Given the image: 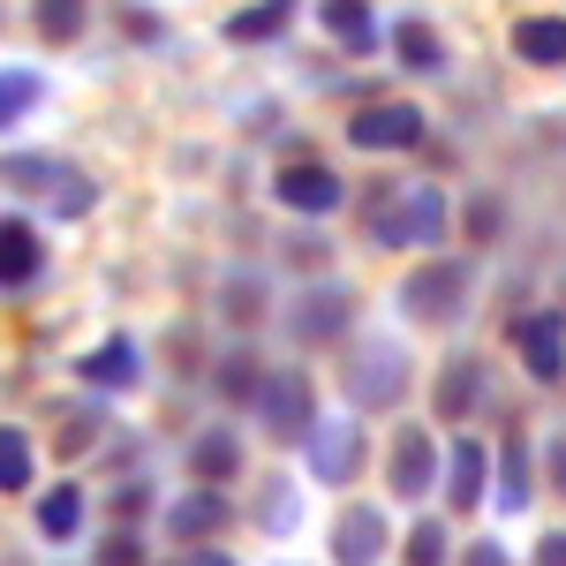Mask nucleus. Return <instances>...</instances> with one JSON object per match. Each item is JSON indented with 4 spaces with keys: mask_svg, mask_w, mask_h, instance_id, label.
<instances>
[{
    "mask_svg": "<svg viewBox=\"0 0 566 566\" xmlns=\"http://www.w3.org/2000/svg\"><path fill=\"white\" fill-rule=\"evenodd\" d=\"M363 227H370L378 250H438L453 212H446V189L438 181H378L363 197Z\"/></svg>",
    "mask_w": 566,
    "mask_h": 566,
    "instance_id": "f257e3e1",
    "label": "nucleus"
},
{
    "mask_svg": "<svg viewBox=\"0 0 566 566\" xmlns=\"http://www.w3.org/2000/svg\"><path fill=\"white\" fill-rule=\"evenodd\" d=\"M408 378H416V363L400 340L386 333H363L348 348V370H340V386H348V416H392L400 400H408Z\"/></svg>",
    "mask_w": 566,
    "mask_h": 566,
    "instance_id": "f03ea898",
    "label": "nucleus"
},
{
    "mask_svg": "<svg viewBox=\"0 0 566 566\" xmlns=\"http://www.w3.org/2000/svg\"><path fill=\"white\" fill-rule=\"evenodd\" d=\"M0 189L53 205V219H84L98 205V181L84 167H69V159H53V151H8L0 159Z\"/></svg>",
    "mask_w": 566,
    "mask_h": 566,
    "instance_id": "7ed1b4c3",
    "label": "nucleus"
},
{
    "mask_svg": "<svg viewBox=\"0 0 566 566\" xmlns=\"http://www.w3.org/2000/svg\"><path fill=\"white\" fill-rule=\"evenodd\" d=\"M469 295H476V264L469 258H423L408 280H400V317L446 333V325L469 317Z\"/></svg>",
    "mask_w": 566,
    "mask_h": 566,
    "instance_id": "20e7f679",
    "label": "nucleus"
},
{
    "mask_svg": "<svg viewBox=\"0 0 566 566\" xmlns=\"http://www.w3.org/2000/svg\"><path fill=\"white\" fill-rule=\"evenodd\" d=\"M355 287L348 280H310V287H295V303H287V340L295 348H340L355 333Z\"/></svg>",
    "mask_w": 566,
    "mask_h": 566,
    "instance_id": "39448f33",
    "label": "nucleus"
},
{
    "mask_svg": "<svg viewBox=\"0 0 566 566\" xmlns=\"http://www.w3.org/2000/svg\"><path fill=\"white\" fill-rule=\"evenodd\" d=\"M258 423L264 438H280V446H295V438H310V423H317V386H310V370H264V386H258Z\"/></svg>",
    "mask_w": 566,
    "mask_h": 566,
    "instance_id": "423d86ee",
    "label": "nucleus"
},
{
    "mask_svg": "<svg viewBox=\"0 0 566 566\" xmlns=\"http://www.w3.org/2000/svg\"><path fill=\"white\" fill-rule=\"evenodd\" d=\"M303 453H310V476L317 483H355L363 461H370V431H363V416H317Z\"/></svg>",
    "mask_w": 566,
    "mask_h": 566,
    "instance_id": "0eeeda50",
    "label": "nucleus"
},
{
    "mask_svg": "<svg viewBox=\"0 0 566 566\" xmlns=\"http://www.w3.org/2000/svg\"><path fill=\"white\" fill-rule=\"evenodd\" d=\"M423 136H431V122H423L416 98H370V106L348 114V144L355 151H416Z\"/></svg>",
    "mask_w": 566,
    "mask_h": 566,
    "instance_id": "6e6552de",
    "label": "nucleus"
},
{
    "mask_svg": "<svg viewBox=\"0 0 566 566\" xmlns=\"http://www.w3.org/2000/svg\"><path fill=\"white\" fill-rule=\"evenodd\" d=\"M272 197H280L295 219H325V212H340V205H348V181L333 175L325 159H287V167L272 175Z\"/></svg>",
    "mask_w": 566,
    "mask_h": 566,
    "instance_id": "1a4fd4ad",
    "label": "nucleus"
},
{
    "mask_svg": "<svg viewBox=\"0 0 566 566\" xmlns=\"http://www.w3.org/2000/svg\"><path fill=\"white\" fill-rule=\"evenodd\" d=\"M491 400V370H483V355H446L431 378V416L438 423H476V408Z\"/></svg>",
    "mask_w": 566,
    "mask_h": 566,
    "instance_id": "9d476101",
    "label": "nucleus"
},
{
    "mask_svg": "<svg viewBox=\"0 0 566 566\" xmlns=\"http://www.w3.org/2000/svg\"><path fill=\"white\" fill-rule=\"evenodd\" d=\"M514 355L536 386H559L566 378V310H528L514 317Z\"/></svg>",
    "mask_w": 566,
    "mask_h": 566,
    "instance_id": "9b49d317",
    "label": "nucleus"
},
{
    "mask_svg": "<svg viewBox=\"0 0 566 566\" xmlns=\"http://www.w3.org/2000/svg\"><path fill=\"white\" fill-rule=\"evenodd\" d=\"M386 483H392V499H423V491H438V438L423 431V423H400L386 446Z\"/></svg>",
    "mask_w": 566,
    "mask_h": 566,
    "instance_id": "f8f14e48",
    "label": "nucleus"
},
{
    "mask_svg": "<svg viewBox=\"0 0 566 566\" xmlns=\"http://www.w3.org/2000/svg\"><path fill=\"white\" fill-rule=\"evenodd\" d=\"M438 469H446V506H453V514H476L483 491H491V446H483L476 431L453 438V446L438 453Z\"/></svg>",
    "mask_w": 566,
    "mask_h": 566,
    "instance_id": "ddd939ff",
    "label": "nucleus"
},
{
    "mask_svg": "<svg viewBox=\"0 0 566 566\" xmlns=\"http://www.w3.org/2000/svg\"><path fill=\"white\" fill-rule=\"evenodd\" d=\"M227 522H234V499H227V491H181V499H167V536H175V552L212 544Z\"/></svg>",
    "mask_w": 566,
    "mask_h": 566,
    "instance_id": "4468645a",
    "label": "nucleus"
},
{
    "mask_svg": "<svg viewBox=\"0 0 566 566\" xmlns=\"http://www.w3.org/2000/svg\"><path fill=\"white\" fill-rule=\"evenodd\" d=\"M45 272V242L31 219H0V295H23V287H39Z\"/></svg>",
    "mask_w": 566,
    "mask_h": 566,
    "instance_id": "2eb2a0df",
    "label": "nucleus"
},
{
    "mask_svg": "<svg viewBox=\"0 0 566 566\" xmlns=\"http://www.w3.org/2000/svg\"><path fill=\"white\" fill-rule=\"evenodd\" d=\"M189 476H197V491H219V483L242 476V438H234V423H212V431L189 438Z\"/></svg>",
    "mask_w": 566,
    "mask_h": 566,
    "instance_id": "dca6fc26",
    "label": "nucleus"
},
{
    "mask_svg": "<svg viewBox=\"0 0 566 566\" xmlns=\"http://www.w3.org/2000/svg\"><path fill=\"white\" fill-rule=\"evenodd\" d=\"M317 23H325V39L340 45V53H378L386 45V31H378V8L370 0H317Z\"/></svg>",
    "mask_w": 566,
    "mask_h": 566,
    "instance_id": "f3484780",
    "label": "nucleus"
},
{
    "mask_svg": "<svg viewBox=\"0 0 566 566\" xmlns=\"http://www.w3.org/2000/svg\"><path fill=\"white\" fill-rule=\"evenodd\" d=\"M386 559V514L378 506H348L333 522V566H378Z\"/></svg>",
    "mask_w": 566,
    "mask_h": 566,
    "instance_id": "a211bd4d",
    "label": "nucleus"
},
{
    "mask_svg": "<svg viewBox=\"0 0 566 566\" xmlns=\"http://www.w3.org/2000/svg\"><path fill=\"white\" fill-rule=\"evenodd\" d=\"M76 378H84L91 392H129L136 378H144V355H136L129 333H114V340H98V348L76 363Z\"/></svg>",
    "mask_w": 566,
    "mask_h": 566,
    "instance_id": "6ab92c4d",
    "label": "nucleus"
},
{
    "mask_svg": "<svg viewBox=\"0 0 566 566\" xmlns=\"http://www.w3.org/2000/svg\"><path fill=\"white\" fill-rule=\"evenodd\" d=\"M386 39H392V61H400L408 76H438V69H446V39H438L431 15H400Z\"/></svg>",
    "mask_w": 566,
    "mask_h": 566,
    "instance_id": "aec40b11",
    "label": "nucleus"
},
{
    "mask_svg": "<svg viewBox=\"0 0 566 566\" xmlns=\"http://www.w3.org/2000/svg\"><path fill=\"white\" fill-rule=\"evenodd\" d=\"M506 45L522 69H566V15H522Z\"/></svg>",
    "mask_w": 566,
    "mask_h": 566,
    "instance_id": "412c9836",
    "label": "nucleus"
},
{
    "mask_svg": "<svg viewBox=\"0 0 566 566\" xmlns=\"http://www.w3.org/2000/svg\"><path fill=\"white\" fill-rule=\"evenodd\" d=\"M295 8H303V0H250V8L227 15V39L234 45H272L287 23H295Z\"/></svg>",
    "mask_w": 566,
    "mask_h": 566,
    "instance_id": "4be33fe9",
    "label": "nucleus"
},
{
    "mask_svg": "<svg viewBox=\"0 0 566 566\" xmlns=\"http://www.w3.org/2000/svg\"><path fill=\"white\" fill-rule=\"evenodd\" d=\"M264 386V363L250 348H234V355H219V370H212V392L227 400V408H250Z\"/></svg>",
    "mask_w": 566,
    "mask_h": 566,
    "instance_id": "5701e85b",
    "label": "nucleus"
},
{
    "mask_svg": "<svg viewBox=\"0 0 566 566\" xmlns=\"http://www.w3.org/2000/svg\"><path fill=\"white\" fill-rule=\"evenodd\" d=\"M76 528H84V491H76V483H53L39 499V536L45 544H69Z\"/></svg>",
    "mask_w": 566,
    "mask_h": 566,
    "instance_id": "b1692460",
    "label": "nucleus"
},
{
    "mask_svg": "<svg viewBox=\"0 0 566 566\" xmlns=\"http://www.w3.org/2000/svg\"><path fill=\"white\" fill-rule=\"evenodd\" d=\"M31 23L45 45H76L91 23V0H31Z\"/></svg>",
    "mask_w": 566,
    "mask_h": 566,
    "instance_id": "393cba45",
    "label": "nucleus"
},
{
    "mask_svg": "<svg viewBox=\"0 0 566 566\" xmlns=\"http://www.w3.org/2000/svg\"><path fill=\"white\" fill-rule=\"evenodd\" d=\"M39 483V453L23 423H0V491H31Z\"/></svg>",
    "mask_w": 566,
    "mask_h": 566,
    "instance_id": "a878e982",
    "label": "nucleus"
},
{
    "mask_svg": "<svg viewBox=\"0 0 566 566\" xmlns=\"http://www.w3.org/2000/svg\"><path fill=\"white\" fill-rule=\"evenodd\" d=\"M39 98H45V76H39V69H0V129H15Z\"/></svg>",
    "mask_w": 566,
    "mask_h": 566,
    "instance_id": "bb28decb",
    "label": "nucleus"
},
{
    "mask_svg": "<svg viewBox=\"0 0 566 566\" xmlns=\"http://www.w3.org/2000/svg\"><path fill=\"white\" fill-rule=\"evenodd\" d=\"M528 491H536V476H528V446L514 438V446H499V506H506V514H522Z\"/></svg>",
    "mask_w": 566,
    "mask_h": 566,
    "instance_id": "cd10ccee",
    "label": "nucleus"
},
{
    "mask_svg": "<svg viewBox=\"0 0 566 566\" xmlns=\"http://www.w3.org/2000/svg\"><path fill=\"white\" fill-rule=\"evenodd\" d=\"M446 552H453L446 544V522L438 514H416V528L400 536V566H446Z\"/></svg>",
    "mask_w": 566,
    "mask_h": 566,
    "instance_id": "c85d7f7f",
    "label": "nucleus"
},
{
    "mask_svg": "<svg viewBox=\"0 0 566 566\" xmlns=\"http://www.w3.org/2000/svg\"><path fill=\"white\" fill-rule=\"evenodd\" d=\"M219 310H227L234 325H258V317H264V280H258V272H234V280L219 287Z\"/></svg>",
    "mask_w": 566,
    "mask_h": 566,
    "instance_id": "c756f323",
    "label": "nucleus"
},
{
    "mask_svg": "<svg viewBox=\"0 0 566 566\" xmlns=\"http://www.w3.org/2000/svg\"><path fill=\"white\" fill-rule=\"evenodd\" d=\"M258 522L272 528V536H287V528L303 522V499H295V483H264V506H258Z\"/></svg>",
    "mask_w": 566,
    "mask_h": 566,
    "instance_id": "7c9ffc66",
    "label": "nucleus"
},
{
    "mask_svg": "<svg viewBox=\"0 0 566 566\" xmlns=\"http://www.w3.org/2000/svg\"><path fill=\"white\" fill-rule=\"evenodd\" d=\"M461 227H469V242H499V234H506V205H499V197H469Z\"/></svg>",
    "mask_w": 566,
    "mask_h": 566,
    "instance_id": "2f4dec72",
    "label": "nucleus"
},
{
    "mask_svg": "<svg viewBox=\"0 0 566 566\" xmlns=\"http://www.w3.org/2000/svg\"><path fill=\"white\" fill-rule=\"evenodd\" d=\"M91 438H98V408H76V416L61 423V453L76 461V453H91Z\"/></svg>",
    "mask_w": 566,
    "mask_h": 566,
    "instance_id": "473e14b6",
    "label": "nucleus"
},
{
    "mask_svg": "<svg viewBox=\"0 0 566 566\" xmlns=\"http://www.w3.org/2000/svg\"><path fill=\"white\" fill-rule=\"evenodd\" d=\"M144 559V544H136V528H114L106 544H98V566H136Z\"/></svg>",
    "mask_w": 566,
    "mask_h": 566,
    "instance_id": "72a5a7b5",
    "label": "nucleus"
},
{
    "mask_svg": "<svg viewBox=\"0 0 566 566\" xmlns=\"http://www.w3.org/2000/svg\"><path fill=\"white\" fill-rule=\"evenodd\" d=\"M544 476H552V491H566V431L544 438Z\"/></svg>",
    "mask_w": 566,
    "mask_h": 566,
    "instance_id": "f704fd0d",
    "label": "nucleus"
},
{
    "mask_svg": "<svg viewBox=\"0 0 566 566\" xmlns=\"http://www.w3.org/2000/svg\"><path fill=\"white\" fill-rule=\"evenodd\" d=\"M461 566H514V559H506V544H491V536H476V544L461 552Z\"/></svg>",
    "mask_w": 566,
    "mask_h": 566,
    "instance_id": "c9c22d12",
    "label": "nucleus"
},
{
    "mask_svg": "<svg viewBox=\"0 0 566 566\" xmlns=\"http://www.w3.org/2000/svg\"><path fill=\"white\" fill-rule=\"evenodd\" d=\"M167 566H234V552H212V544H189V552H175Z\"/></svg>",
    "mask_w": 566,
    "mask_h": 566,
    "instance_id": "e433bc0d",
    "label": "nucleus"
},
{
    "mask_svg": "<svg viewBox=\"0 0 566 566\" xmlns=\"http://www.w3.org/2000/svg\"><path fill=\"white\" fill-rule=\"evenodd\" d=\"M536 566H566V528H544L536 536Z\"/></svg>",
    "mask_w": 566,
    "mask_h": 566,
    "instance_id": "4c0bfd02",
    "label": "nucleus"
}]
</instances>
